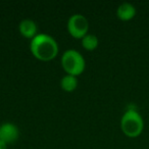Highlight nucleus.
<instances>
[{"label":"nucleus","instance_id":"nucleus-1","mask_svg":"<svg viewBox=\"0 0 149 149\" xmlns=\"http://www.w3.org/2000/svg\"><path fill=\"white\" fill-rule=\"evenodd\" d=\"M30 49L37 59L42 61H49L57 56L58 44L53 37L47 34H38L32 39Z\"/></svg>","mask_w":149,"mask_h":149},{"label":"nucleus","instance_id":"nucleus-2","mask_svg":"<svg viewBox=\"0 0 149 149\" xmlns=\"http://www.w3.org/2000/svg\"><path fill=\"white\" fill-rule=\"evenodd\" d=\"M120 128L126 136L135 138L143 132L144 122L142 116L135 108H129L122 116Z\"/></svg>","mask_w":149,"mask_h":149},{"label":"nucleus","instance_id":"nucleus-3","mask_svg":"<svg viewBox=\"0 0 149 149\" xmlns=\"http://www.w3.org/2000/svg\"><path fill=\"white\" fill-rule=\"evenodd\" d=\"M61 65L68 74L77 77L85 70L86 61L78 50L68 49L62 54Z\"/></svg>","mask_w":149,"mask_h":149},{"label":"nucleus","instance_id":"nucleus-4","mask_svg":"<svg viewBox=\"0 0 149 149\" xmlns=\"http://www.w3.org/2000/svg\"><path fill=\"white\" fill-rule=\"evenodd\" d=\"M68 31L76 39H82L88 34L89 22L83 15H72L68 21Z\"/></svg>","mask_w":149,"mask_h":149},{"label":"nucleus","instance_id":"nucleus-5","mask_svg":"<svg viewBox=\"0 0 149 149\" xmlns=\"http://www.w3.org/2000/svg\"><path fill=\"white\" fill-rule=\"evenodd\" d=\"M19 132L15 125L11 123H4L0 126V140L6 144L13 143L19 139Z\"/></svg>","mask_w":149,"mask_h":149},{"label":"nucleus","instance_id":"nucleus-6","mask_svg":"<svg viewBox=\"0 0 149 149\" xmlns=\"http://www.w3.org/2000/svg\"><path fill=\"white\" fill-rule=\"evenodd\" d=\"M19 30L21 35L24 36L25 38H28V39H33L34 37H36V36L38 35L37 25H36L35 22L30 19H23V21L19 23Z\"/></svg>","mask_w":149,"mask_h":149},{"label":"nucleus","instance_id":"nucleus-7","mask_svg":"<svg viewBox=\"0 0 149 149\" xmlns=\"http://www.w3.org/2000/svg\"><path fill=\"white\" fill-rule=\"evenodd\" d=\"M116 15L120 21H130L136 15V8L129 2H124L116 9Z\"/></svg>","mask_w":149,"mask_h":149},{"label":"nucleus","instance_id":"nucleus-8","mask_svg":"<svg viewBox=\"0 0 149 149\" xmlns=\"http://www.w3.org/2000/svg\"><path fill=\"white\" fill-rule=\"evenodd\" d=\"M60 87L65 92H72L78 87V80L77 77L70 76V74H65L60 81Z\"/></svg>","mask_w":149,"mask_h":149},{"label":"nucleus","instance_id":"nucleus-9","mask_svg":"<svg viewBox=\"0 0 149 149\" xmlns=\"http://www.w3.org/2000/svg\"><path fill=\"white\" fill-rule=\"evenodd\" d=\"M98 43L99 42H98L97 36L93 35V34H87L85 37L82 38V46L89 51H93L94 49H96Z\"/></svg>","mask_w":149,"mask_h":149},{"label":"nucleus","instance_id":"nucleus-10","mask_svg":"<svg viewBox=\"0 0 149 149\" xmlns=\"http://www.w3.org/2000/svg\"><path fill=\"white\" fill-rule=\"evenodd\" d=\"M0 149H7V144L0 140Z\"/></svg>","mask_w":149,"mask_h":149}]
</instances>
